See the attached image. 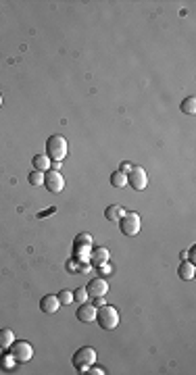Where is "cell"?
I'll return each mask as SVG.
<instances>
[{"mask_svg": "<svg viewBox=\"0 0 196 375\" xmlns=\"http://www.w3.org/2000/svg\"><path fill=\"white\" fill-rule=\"evenodd\" d=\"M67 138H63V136H50L48 138V142H46V157L50 159V161H61L67 157Z\"/></svg>", "mask_w": 196, "mask_h": 375, "instance_id": "6da1fadb", "label": "cell"}, {"mask_svg": "<svg viewBox=\"0 0 196 375\" xmlns=\"http://www.w3.org/2000/svg\"><path fill=\"white\" fill-rule=\"evenodd\" d=\"M96 321L102 329H115L119 325V313L109 305H102L100 311H96Z\"/></svg>", "mask_w": 196, "mask_h": 375, "instance_id": "7a4b0ae2", "label": "cell"}, {"mask_svg": "<svg viewBox=\"0 0 196 375\" xmlns=\"http://www.w3.org/2000/svg\"><path fill=\"white\" fill-rule=\"evenodd\" d=\"M94 363H96V350L90 348V346H84V348H80L73 354V367H75V371H80V373H86L88 367L94 365Z\"/></svg>", "mask_w": 196, "mask_h": 375, "instance_id": "3957f363", "label": "cell"}, {"mask_svg": "<svg viewBox=\"0 0 196 375\" xmlns=\"http://www.w3.org/2000/svg\"><path fill=\"white\" fill-rule=\"evenodd\" d=\"M8 354L13 357L15 363H27V361H32V357H34V348H32V344H29V342L17 340V342L11 344Z\"/></svg>", "mask_w": 196, "mask_h": 375, "instance_id": "277c9868", "label": "cell"}, {"mask_svg": "<svg viewBox=\"0 0 196 375\" xmlns=\"http://www.w3.org/2000/svg\"><path fill=\"white\" fill-rule=\"evenodd\" d=\"M140 215L138 213H123L121 219H119V227H121V234L123 236H130L134 238L136 234L140 231Z\"/></svg>", "mask_w": 196, "mask_h": 375, "instance_id": "5b68a950", "label": "cell"}, {"mask_svg": "<svg viewBox=\"0 0 196 375\" xmlns=\"http://www.w3.org/2000/svg\"><path fill=\"white\" fill-rule=\"evenodd\" d=\"M127 184H130L134 190H144L146 186H148V175H146L144 167L132 165L130 173H127Z\"/></svg>", "mask_w": 196, "mask_h": 375, "instance_id": "8992f818", "label": "cell"}, {"mask_svg": "<svg viewBox=\"0 0 196 375\" xmlns=\"http://www.w3.org/2000/svg\"><path fill=\"white\" fill-rule=\"evenodd\" d=\"M44 186L48 192H52V194H58L63 188H65V177L58 173V171L50 169V171H44Z\"/></svg>", "mask_w": 196, "mask_h": 375, "instance_id": "52a82bcc", "label": "cell"}, {"mask_svg": "<svg viewBox=\"0 0 196 375\" xmlns=\"http://www.w3.org/2000/svg\"><path fill=\"white\" fill-rule=\"evenodd\" d=\"M88 296H92V298H98V296H104L106 292H109V283H106L104 279H100V277H96V279H92L90 283H88Z\"/></svg>", "mask_w": 196, "mask_h": 375, "instance_id": "ba28073f", "label": "cell"}, {"mask_svg": "<svg viewBox=\"0 0 196 375\" xmlns=\"http://www.w3.org/2000/svg\"><path fill=\"white\" fill-rule=\"evenodd\" d=\"M75 317H77V321H82V323H92V321H96V307L84 302V305L77 309Z\"/></svg>", "mask_w": 196, "mask_h": 375, "instance_id": "9c48e42d", "label": "cell"}, {"mask_svg": "<svg viewBox=\"0 0 196 375\" xmlns=\"http://www.w3.org/2000/svg\"><path fill=\"white\" fill-rule=\"evenodd\" d=\"M90 263L92 265L98 269L100 265H104V263H109V248H104V246H100V248H92L90 250Z\"/></svg>", "mask_w": 196, "mask_h": 375, "instance_id": "30bf717a", "label": "cell"}, {"mask_svg": "<svg viewBox=\"0 0 196 375\" xmlns=\"http://www.w3.org/2000/svg\"><path fill=\"white\" fill-rule=\"evenodd\" d=\"M40 309H42V313H46V315H52V313H56L61 309V302H58V298L52 296V294H46V296L40 300Z\"/></svg>", "mask_w": 196, "mask_h": 375, "instance_id": "8fae6325", "label": "cell"}, {"mask_svg": "<svg viewBox=\"0 0 196 375\" xmlns=\"http://www.w3.org/2000/svg\"><path fill=\"white\" fill-rule=\"evenodd\" d=\"M13 342H15V333H13V329H8V327L0 329V350H8Z\"/></svg>", "mask_w": 196, "mask_h": 375, "instance_id": "7c38bea8", "label": "cell"}, {"mask_svg": "<svg viewBox=\"0 0 196 375\" xmlns=\"http://www.w3.org/2000/svg\"><path fill=\"white\" fill-rule=\"evenodd\" d=\"M123 209H121V205H109L106 207V211H104V217H106V221H119L121 219V215H123Z\"/></svg>", "mask_w": 196, "mask_h": 375, "instance_id": "4fadbf2b", "label": "cell"}, {"mask_svg": "<svg viewBox=\"0 0 196 375\" xmlns=\"http://www.w3.org/2000/svg\"><path fill=\"white\" fill-rule=\"evenodd\" d=\"M194 263H190V261H182V265H180V269H178V275L182 277V279H192L194 277Z\"/></svg>", "mask_w": 196, "mask_h": 375, "instance_id": "5bb4252c", "label": "cell"}, {"mask_svg": "<svg viewBox=\"0 0 196 375\" xmlns=\"http://www.w3.org/2000/svg\"><path fill=\"white\" fill-rule=\"evenodd\" d=\"M34 169L36 171H48L50 169V159L46 155H36L34 157Z\"/></svg>", "mask_w": 196, "mask_h": 375, "instance_id": "9a60e30c", "label": "cell"}, {"mask_svg": "<svg viewBox=\"0 0 196 375\" xmlns=\"http://www.w3.org/2000/svg\"><path fill=\"white\" fill-rule=\"evenodd\" d=\"M180 108H182V113H186V115H194V113H196V98H194V96L184 98L182 105H180Z\"/></svg>", "mask_w": 196, "mask_h": 375, "instance_id": "2e32d148", "label": "cell"}, {"mask_svg": "<svg viewBox=\"0 0 196 375\" xmlns=\"http://www.w3.org/2000/svg\"><path fill=\"white\" fill-rule=\"evenodd\" d=\"M111 184L115 188H125L127 186V175L121 173V171H113L111 173Z\"/></svg>", "mask_w": 196, "mask_h": 375, "instance_id": "e0dca14e", "label": "cell"}, {"mask_svg": "<svg viewBox=\"0 0 196 375\" xmlns=\"http://www.w3.org/2000/svg\"><path fill=\"white\" fill-rule=\"evenodd\" d=\"M27 181L32 186H44V171H32L27 177Z\"/></svg>", "mask_w": 196, "mask_h": 375, "instance_id": "ac0fdd59", "label": "cell"}, {"mask_svg": "<svg viewBox=\"0 0 196 375\" xmlns=\"http://www.w3.org/2000/svg\"><path fill=\"white\" fill-rule=\"evenodd\" d=\"M58 302H61V307H67V305H71L73 302V292H67V290H61L58 292Z\"/></svg>", "mask_w": 196, "mask_h": 375, "instance_id": "d6986e66", "label": "cell"}, {"mask_svg": "<svg viewBox=\"0 0 196 375\" xmlns=\"http://www.w3.org/2000/svg\"><path fill=\"white\" fill-rule=\"evenodd\" d=\"M73 300L80 302V305L88 302V290H86V288H77V290L73 292Z\"/></svg>", "mask_w": 196, "mask_h": 375, "instance_id": "ffe728a7", "label": "cell"}, {"mask_svg": "<svg viewBox=\"0 0 196 375\" xmlns=\"http://www.w3.org/2000/svg\"><path fill=\"white\" fill-rule=\"evenodd\" d=\"M86 373H90V375H102V373H104V369H102V367H94V365H90Z\"/></svg>", "mask_w": 196, "mask_h": 375, "instance_id": "44dd1931", "label": "cell"}, {"mask_svg": "<svg viewBox=\"0 0 196 375\" xmlns=\"http://www.w3.org/2000/svg\"><path fill=\"white\" fill-rule=\"evenodd\" d=\"M98 269H100V273H102V275H109V273H113V269L109 267V263H104V265H100Z\"/></svg>", "mask_w": 196, "mask_h": 375, "instance_id": "7402d4cb", "label": "cell"}, {"mask_svg": "<svg viewBox=\"0 0 196 375\" xmlns=\"http://www.w3.org/2000/svg\"><path fill=\"white\" fill-rule=\"evenodd\" d=\"M130 169H132V165H130V163H121V169H119V171L127 175V173H130Z\"/></svg>", "mask_w": 196, "mask_h": 375, "instance_id": "603a6c76", "label": "cell"}, {"mask_svg": "<svg viewBox=\"0 0 196 375\" xmlns=\"http://www.w3.org/2000/svg\"><path fill=\"white\" fill-rule=\"evenodd\" d=\"M94 305H96L98 309H100L102 305H106V302H104V298H102V296H98V298H94Z\"/></svg>", "mask_w": 196, "mask_h": 375, "instance_id": "cb8c5ba5", "label": "cell"}, {"mask_svg": "<svg viewBox=\"0 0 196 375\" xmlns=\"http://www.w3.org/2000/svg\"><path fill=\"white\" fill-rule=\"evenodd\" d=\"M194 252H196V248L192 246V248H190V252H188V255H190V263H194V259H196V255H194Z\"/></svg>", "mask_w": 196, "mask_h": 375, "instance_id": "d4e9b609", "label": "cell"}, {"mask_svg": "<svg viewBox=\"0 0 196 375\" xmlns=\"http://www.w3.org/2000/svg\"><path fill=\"white\" fill-rule=\"evenodd\" d=\"M50 213H54V209H48V211H44V213H40V215H38V217H46V215H50Z\"/></svg>", "mask_w": 196, "mask_h": 375, "instance_id": "484cf974", "label": "cell"}, {"mask_svg": "<svg viewBox=\"0 0 196 375\" xmlns=\"http://www.w3.org/2000/svg\"><path fill=\"white\" fill-rule=\"evenodd\" d=\"M0 107H2V96H0Z\"/></svg>", "mask_w": 196, "mask_h": 375, "instance_id": "4316f807", "label": "cell"}]
</instances>
